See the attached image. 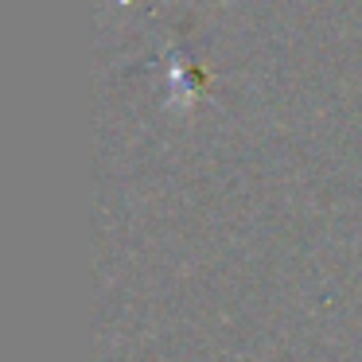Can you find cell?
I'll return each mask as SVG.
<instances>
[{"mask_svg":"<svg viewBox=\"0 0 362 362\" xmlns=\"http://www.w3.org/2000/svg\"><path fill=\"white\" fill-rule=\"evenodd\" d=\"M168 74H172V90H168V105L172 110H191V98H195V78H187V66H183L180 51L168 55Z\"/></svg>","mask_w":362,"mask_h":362,"instance_id":"6da1fadb","label":"cell"}]
</instances>
